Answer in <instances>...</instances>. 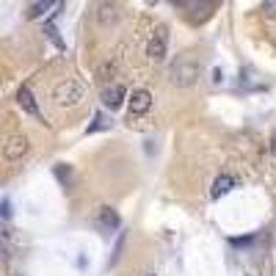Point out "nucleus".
<instances>
[{
    "label": "nucleus",
    "mask_w": 276,
    "mask_h": 276,
    "mask_svg": "<svg viewBox=\"0 0 276 276\" xmlns=\"http://www.w3.org/2000/svg\"><path fill=\"white\" fill-rule=\"evenodd\" d=\"M17 105H19V108H22L28 116H33V119H42V111H39V105H36V100H33V94H30L28 86H22V89L17 91Z\"/></svg>",
    "instance_id": "6e6552de"
},
{
    "label": "nucleus",
    "mask_w": 276,
    "mask_h": 276,
    "mask_svg": "<svg viewBox=\"0 0 276 276\" xmlns=\"http://www.w3.org/2000/svg\"><path fill=\"white\" fill-rule=\"evenodd\" d=\"M44 33H47V39H50V42L55 44V47H58V50H64V42H61L58 30H55V25L50 22V19H47V22H44Z\"/></svg>",
    "instance_id": "9b49d317"
},
{
    "label": "nucleus",
    "mask_w": 276,
    "mask_h": 276,
    "mask_svg": "<svg viewBox=\"0 0 276 276\" xmlns=\"http://www.w3.org/2000/svg\"><path fill=\"white\" fill-rule=\"evenodd\" d=\"M166 53H168V30L163 25H157L152 30L149 42H146V58L149 61H166Z\"/></svg>",
    "instance_id": "7ed1b4c3"
},
{
    "label": "nucleus",
    "mask_w": 276,
    "mask_h": 276,
    "mask_svg": "<svg viewBox=\"0 0 276 276\" xmlns=\"http://www.w3.org/2000/svg\"><path fill=\"white\" fill-rule=\"evenodd\" d=\"M11 276H19V274H11Z\"/></svg>",
    "instance_id": "6ab92c4d"
},
{
    "label": "nucleus",
    "mask_w": 276,
    "mask_h": 276,
    "mask_svg": "<svg viewBox=\"0 0 276 276\" xmlns=\"http://www.w3.org/2000/svg\"><path fill=\"white\" fill-rule=\"evenodd\" d=\"M127 100H130V116H144L152 108V94L146 89H136Z\"/></svg>",
    "instance_id": "423d86ee"
},
{
    "label": "nucleus",
    "mask_w": 276,
    "mask_h": 276,
    "mask_svg": "<svg viewBox=\"0 0 276 276\" xmlns=\"http://www.w3.org/2000/svg\"><path fill=\"white\" fill-rule=\"evenodd\" d=\"M105 127H111V119H108L105 114H97V116H94V125H89V133L105 130Z\"/></svg>",
    "instance_id": "f8f14e48"
},
{
    "label": "nucleus",
    "mask_w": 276,
    "mask_h": 276,
    "mask_svg": "<svg viewBox=\"0 0 276 276\" xmlns=\"http://www.w3.org/2000/svg\"><path fill=\"white\" fill-rule=\"evenodd\" d=\"M199 75H202V69H199V64L191 58H180L168 69V80H171V86H177V89H191V86H196Z\"/></svg>",
    "instance_id": "f257e3e1"
},
{
    "label": "nucleus",
    "mask_w": 276,
    "mask_h": 276,
    "mask_svg": "<svg viewBox=\"0 0 276 276\" xmlns=\"http://www.w3.org/2000/svg\"><path fill=\"white\" fill-rule=\"evenodd\" d=\"M232 185H235L232 177H218V180L213 182V199H218V196H224L227 191H232Z\"/></svg>",
    "instance_id": "9d476101"
},
{
    "label": "nucleus",
    "mask_w": 276,
    "mask_h": 276,
    "mask_svg": "<svg viewBox=\"0 0 276 276\" xmlns=\"http://www.w3.org/2000/svg\"><path fill=\"white\" fill-rule=\"evenodd\" d=\"M146 3H149V6H155V3H157V0H146Z\"/></svg>",
    "instance_id": "f3484780"
},
{
    "label": "nucleus",
    "mask_w": 276,
    "mask_h": 276,
    "mask_svg": "<svg viewBox=\"0 0 276 276\" xmlns=\"http://www.w3.org/2000/svg\"><path fill=\"white\" fill-rule=\"evenodd\" d=\"M83 97H86L83 83H78V80H72V78L55 86V102H58V105H78Z\"/></svg>",
    "instance_id": "f03ea898"
},
{
    "label": "nucleus",
    "mask_w": 276,
    "mask_h": 276,
    "mask_svg": "<svg viewBox=\"0 0 276 276\" xmlns=\"http://www.w3.org/2000/svg\"><path fill=\"white\" fill-rule=\"evenodd\" d=\"M55 0H36V3H30L28 8V19H39L44 17V11H50V6H53Z\"/></svg>",
    "instance_id": "1a4fd4ad"
},
{
    "label": "nucleus",
    "mask_w": 276,
    "mask_h": 276,
    "mask_svg": "<svg viewBox=\"0 0 276 276\" xmlns=\"http://www.w3.org/2000/svg\"><path fill=\"white\" fill-rule=\"evenodd\" d=\"M177 6H191V0H174Z\"/></svg>",
    "instance_id": "dca6fc26"
},
{
    "label": "nucleus",
    "mask_w": 276,
    "mask_h": 276,
    "mask_svg": "<svg viewBox=\"0 0 276 276\" xmlns=\"http://www.w3.org/2000/svg\"><path fill=\"white\" fill-rule=\"evenodd\" d=\"M274 152H276V136H274Z\"/></svg>",
    "instance_id": "a211bd4d"
},
{
    "label": "nucleus",
    "mask_w": 276,
    "mask_h": 276,
    "mask_svg": "<svg viewBox=\"0 0 276 276\" xmlns=\"http://www.w3.org/2000/svg\"><path fill=\"white\" fill-rule=\"evenodd\" d=\"M55 177H58L61 180V185H69V182H72V168L69 166H55Z\"/></svg>",
    "instance_id": "ddd939ff"
},
{
    "label": "nucleus",
    "mask_w": 276,
    "mask_h": 276,
    "mask_svg": "<svg viewBox=\"0 0 276 276\" xmlns=\"http://www.w3.org/2000/svg\"><path fill=\"white\" fill-rule=\"evenodd\" d=\"M3 218H6V221L11 218V199L8 196H3Z\"/></svg>",
    "instance_id": "2eb2a0df"
},
{
    "label": "nucleus",
    "mask_w": 276,
    "mask_h": 276,
    "mask_svg": "<svg viewBox=\"0 0 276 276\" xmlns=\"http://www.w3.org/2000/svg\"><path fill=\"white\" fill-rule=\"evenodd\" d=\"M30 144H28V136H22V133H17V136H11L6 141V146H3V155H6L8 163H19L25 155H28Z\"/></svg>",
    "instance_id": "20e7f679"
},
{
    "label": "nucleus",
    "mask_w": 276,
    "mask_h": 276,
    "mask_svg": "<svg viewBox=\"0 0 276 276\" xmlns=\"http://www.w3.org/2000/svg\"><path fill=\"white\" fill-rule=\"evenodd\" d=\"M94 227L100 229V232H114V229H119V213L114 210V207H100L94 216Z\"/></svg>",
    "instance_id": "39448f33"
},
{
    "label": "nucleus",
    "mask_w": 276,
    "mask_h": 276,
    "mask_svg": "<svg viewBox=\"0 0 276 276\" xmlns=\"http://www.w3.org/2000/svg\"><path fill=\"white\" fill-rule=\"evenodd\" d=\"M125 100H127V89L122 83H116V86H111V89L102 91V105H105V108H111V111L122 108V105H125Z\"/></svg>",
    "instance_id": "0eeeda50"
},
{
    "label": "nucleus",
    "mask_w": 276,
    "mask_h": 276,
    "mask_svg": "<svg viewBox=\"0 0 276 276\" xmlns=\"http://www.w3.org/2000/svg\"><path fill=\"white\" fill-rule=\"evenodd\" d=\"M263 14L271 19H276V0H263Z\"/></svg>",
    "instance_id": "4468645a"
}]
</instances>
